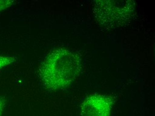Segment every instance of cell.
Here are the masks:
<instances>
[{
  "label": "cell",
  "instance_id": "cell-1",
  "mask_svg": "<svg viewBox=\"0 0 155 116\" xmlns=\"http://www.w3.org/2000/svg\"><path fill=\"white\" fill-rule=\"evenodd\" d=\"M81 69V58L78 55L68 49H56L42 61L39 76L45 89L56 91L68 87L74 81Z\"/></svg>",
  "mask_w": 155,
  "mask_h": 116
},
{
  "label": "cell",
  "instance_id": "cell-2",
  "mask_svg": "<svg viewBox=\"0 0 155 116\" xmlns=\"http://www.w3.org/2000/svg\"><path fill=\"white\" fill-rule=\"evenodd\" d=\"M98 5L97 9L100 10L96 12V17L99 18L101 22L103 21L107 25L110 23H118L120 20L123 21V18H128L129 14L132 11V6L128 5V2H108L102 1Z\"/></svg>",
  "mask_w": 155,
  "mask_h": 116
},
{
  "label": "cell",
  "instance_id": "cell-3",
  "mask_svg": "<svg viewBox=\"0 0 155 116\" xmlns=\"http://www.w3.org/2000/svg\"><path fill=\"white\" fill-rule=\"evenodd\" d=\"M110 97L94 95L86 99L81 104V116H110L113 104Z\"/></svg>",
  "mask_w": 155,
  "mask_h": 116
},
{
  "label": "cell",
  "instance_id": "cell-4",
  "mask_svg": "<svg viewBox=\"0 0 155 116\" xmlns=\"http://www.w3.org/2000/svg\"><path fill=\"white\" fill-rule=\"evenodd\" d=\"M16 60V58L14 56H0V70L14 63Z\"/></svg>",
  "mask_w": 155,
  "mask_h": 116
},
{
  "label": "cell",
  "instance_id": "cell-5",
  "mask_svg": "<svg viewBox=\"0 0 155 116\" xmlns=\"http://www.w3.org/2000/svg\"><path fill=\"white\" fill-rule=\"evenodd\" d=\"M15 3L14 0H0V12L9 8Z\"/></svg>",
  "mask_w": 155,
  "mask_h": 116
},
{
  "label": "cell",
  "instance_id": "cell-6",
  "mask_svg": "<svg viewBox=\"0 0 155 116\" xmlns=\"http://www.w3.org/2000/svg\"><path fill=\"white\" fill-rule=\"evenodd\" d=\"M6 104V101L3 98H0V116H2Z\"/></svg>",
  "mask_w": 155,
  "mask_h": 116
}]
</instances>
